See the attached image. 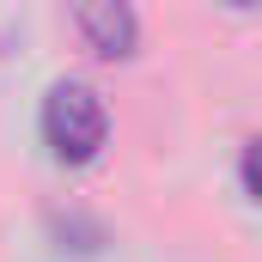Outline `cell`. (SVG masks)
Returning a JSON list of instances; mask_svg holds the SVG:
<instances>
[{"instance_id": "obj_1", "label": "cell", "mask_w": 262, "mask_h": 262, "mask_svg": "<svg viewBox=\"0 0 262 262\" xmlns=\"http://www.w3.org/2000/svg\"><path fill=\"white\" fill-rule=\"evenodd\" d=\"M37 128H43V146L61 165H92L98 146H104V134H110V110H104V98L85 79H55L43 92Z\"/></svg>"}, {"instance_id": "obj_2", "label": "cell", "mask_w": 262, "mask_h": 262, "mask_svg": "<svg viewBox=\"0 0 262 262\" xmlns=\"http://www.w3.org/2000/svg\"><path fill=\"white\" fill-rule=\"evenodd\" d=\"M73 25H79L85 49L104 61H128L140 43V18L128 0H73Z\"/></svg>"}, {"instance_id": "obj_3", "label": "cell", "mask_w": 262, "mask_h": 262, "mask_svg": "<svg viewBox=\"0 0 262 262\" xmlns=\"http://www.w3.org/2000/svg\"><path fill=\"white\" fill-rule=\"evenodd\" d=\"M238 177H244V189L262 201V140H250V146H244V165H238Z\"/></svg>"}, {"instance_id": "obj_4", "label": "cell", "mask_w": 262, "mask_h": 262, "mask_svg": "<svg viewBox=\"0 0 262 262\" xmlns=\"http://www.w3.org/2000/svg\"><path fill=\"white\" fill-rule=\"evenodd\" d=\"M226 6H238V12H250V6H262V0H226Z\"/></svg>"}]
</instances>
